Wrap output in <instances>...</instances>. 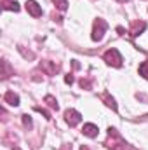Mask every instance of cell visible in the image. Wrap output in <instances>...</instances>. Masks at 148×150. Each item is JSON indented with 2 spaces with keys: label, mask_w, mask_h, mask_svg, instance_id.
<instances>
[{
  "label": "cell",
  "mask_w": 148,
  "mask_h": 150,
  "mask_svg": "<svg viewBox=\"0 0 148 150\" xmlns=\"http://www.w3.org/2000/svg\"><path fill=\"white\" fill-rule=\"evenodd\" d=\"M2 68H4V72H2V77H4V79H7V77L11 75V68H9V63H7V61H2Z\"/></svg>",
  "instance_id": "15"
},
{
  "label": "cell",
  "mask_w": 148,
  "mask_h": 150,
  "mask_svg": "<svg viewBox=\"0 0 148 150\" xmlns=\"http://www.w3.org/2000/svg\"><path fill=\"white\" fill-rule=\"evenodd\" d=\"M44 101H45V103H47V105H49L52 110H58V108H59V105H58V100H56L54 96H51V94H47V96L44 98Z\"/></svg>",
  "instance_id": "10"
},
{
  "label": "cell",
  "mask_w": 148,
  "mask_h": 150,
  "mask_svg": "<svg viewBox=\"0 0 148 150\" xmlns=\"http://www.w3.org/2000/svg\"><path fill=\"white\" fill-rule=\"evenodd\" d=\"M4 101L9 103L11 107H18V105H19V96H18L14 91H7V93L4 94Z\"/></svg>",
  "instance_id": "8"
},
{
  "label": "cell",
  "mask_w": 148,
  "mask_h": 150,
  "mask_svg": "<svg viewBox=\"0 0 148 150\" xmlns=\"http://www.w3.org/2000/svg\"><path fill=\"white\" fill-rule=\"evenodd\" d=\"M82 133H84V136H87V138H96V136H98V133H99V129H98V126H96V124L87 122V124H84Z\"/></svg>",
  "instance_id": "5"
},
{
  "label": "cell",
  "mask_w": 148,
  "mask_h": 150,
  "mask_svg": "<svg viewBox=\"0 0 148 150\" xmlns=\"http://www.w3.org/2000/svg\"><path fill=\"white\" fill-rule=\"evenodd\" d=\"M25 5H26V11H28L33 18H40V16H42V7L38 5L35 0H28Z\"/></svg>",
  "instance_id": "6"
},
{
  "label": "cell",
  "mask_w": 148,
  "mask_h": 150,
  "mask_svg": "<svg viewBox=\"0 0 148 150\" xmlns=\"http://www.w3.org/2000/svg\"><path fill=\"white\" fill-rule=\"evenodd\" d=\"M54 5L59 9V11H66L68 9V0H52Z\"/></svg>",
  "instance_id": "13"
},
{
  "label": "cell",
  "mask_w": 148,
  "mask_h": 150,
  "mask_svg": "<svg viewBox=\"0 0 148 150\" xmlns=\"http://www.w3.org/2000/svg\"><path fill=\"white\" fill-rule=\"evenodd\" d=\"M65 82H66V84H70V86H72V84H73L75 82V79H73V75H66V77H65Z\"/></svg>",
  "instance_id": "19"
},
{
  "label": "cell",
  "mask_w": 148,
  "mask_h": 150,
  "mask_svg": "<svg viewBox=\"0 0 148 150\" xmlns=\"http://www.w3.org/2000/svg\"><path fill=\"white\" fill-rule=\"evenodd\" d=\"M14 150H19V149H18V147H16V149H14Z\"/></svg>",
  "instance_id": "23"
},
{
  "label": "cell",
  "mask_w": 148,
  "mask_h": 150,
  "mask_svg": "<svg viewBox=\"0 0 148 150\" xmlns=\"http://www.w3.org/2000/svg\"><path fill=\"white\" fill-rule=\"evenodd\" d=\"M80 150H91V149H89V147H85V145H82V147H80Z\"/></svg>",
  "instance_id": "21"
},
{
  "label": "cell",
  "mask_w": 148,
  "mask_h": 150,
  "mask_svg": "<svg viewBox=\"0 0 148 150\" xmlns=\"http://www.w3.org/2000/svg\"><path fill=\"white\" fill-rule=\"evenodd\" d=\"M65 120H66V124L70 127H75L77 124L82 122V113L78 112V110H75V108H68L65 112Z\"/></svg>",
  "instance_id": "3"
},
{
  "label": "cell",
  "mask_w": 148,
  "mask_h": 150,
  "mask_svg": "<svg viewBox=\"0 0 148 150\" xmlns=\"http://www.w3.org/2000/svg\"><path fill=\"white\" fill-rule=\"evenodd\" d=\"M117 2H120V4H124V2H127V0H117Z\"/></svg>",
  "instance_id": "22"
},
{
  "label": "cell",
  "mask_w": 148,
  "mask_h": 150,
  "mask_svg": "<svg viewBox=\"0 0 148 150\" xmlns=\"http://www.w3.org/2000/svg\"><path fill=\"white\" fill-rule=\"evenodd\" d=\"M80 86L85 89H91V80L89 79H80Z\"/></svg>",
  "instance_id": "17"
},
{
  "label": "cell",
  "mask_w": 148,
  "mask_h": 150,
  "mask_svg": "<svg viewBox=\"0 0 148 150\" xmlns=\"http://www.w3.org/2000/svg\"><path fill=\"white\" fill-rule=\"evenodd\" d=\"M108 30V23L105 21V19H101V18H98L96 21H94V26H92V35L91 38L94 40V42H101L103 37H105V32Z\"/></svg>",
  "instance_id": "1"
},
{
  "label": "cell",
  "mask_w": 148,
  "mask_h": 150,
  "mask_svg": "<svg viewBox=\"0 0 148 150\" xmlns=\"http://www.w3.org/2000/svg\"><path fill=\"white\" fill-rule=\"evenodd\" d=\"M108 147H110L111 150H132L124 140H122V136H120V140H118V145H113V143H111V145H108Z\"/></svg>",
  "instance_id": "11"
},
{
  "label": "cell",
  "mask_w": 148,
  "mask_h": 150,
  "mask_svg": "<svg viewBox=\"0 0 148 150\" xmlns=\"http://www.w3.org/2000/svg\"><path fill=\"white\" fill-rule=\"evenodd\" d=\"M140 75H143V77L148 80V59L140 65Z\"/></svg>",
  "instance_id": "14"
},
{
  "label": "cell",
  "mask_w": 148,
  "mask_h": 150,
  "mask_svg": "<svg viewBox=\"0 0 148 150\" xmlns=\"http://www.w3.org/2000/svg\"><path fill=\"white\" fill-rule=\"evenodd\" d=\"M61 150H72V147H70V145H65V147H63Z\"/></svg>",
  "instance_id": "20"
},
{
  "label": "cell",
  "mask_w": 148,
  "mask_h": 150,
  "mask_svg": "<svg viewBox=\"0 0 148 150\" xmlns=\"http://www.w3.org/2000/svg\"><path fill=\"white\" fill-rule=\"evenodd\" d=\"M101 98L105 100V105H106V107H110L113 112H117V103H115V100L111 98L110 94H106V93H105V94H101Z\"/></svg>",
  "instance_id": "9"
},
{
  "label": "cell",
  "mask_w": 148,
  "mask_h": 150,
  "mask_svg": "<svg viewBox=\"0 0 148 150\" xmlns=\"http://www.w3.org/2000/svg\"><path fill=\"white\" fill-rule=\"evenodd\" d=\"M4 11H14V12H18L19 11V4L18 2H5L4 4Z\"/></svg>",
  "instance_id": "12"
},
{
  "label": "cell",
  "mask_w": 148,
  "mask_h": 150,
  "mask_svg": "<svg viewBox=\"0 0 148 150\" xmlns=\"http://www.w3.org/2000/svg\"><path fill=\"white\" fill-rule=\"evenodd\" d=\"M145 30H147V23H145V21H134L132 26H131V30H129V33H131L132 37H138V35H141Z\"/></svg>",
  "instance_id": "7"
},
{
  "label": "cell",
  "mask_w": 148,
  "mask_h": 150,
  "mask_svg": "<svg viewBox=\"0 0 148 150\" xmlns=\"http://www.w3.org/2000/svg\"><path fill=\"white\" fill-rule=\"evenodd\" d=\"M35 110H37V112H40L44 117H45V119H51V113L47 112V110H44V108H40V107H35Z\"/></svg>",
  "instance_id": "18"
},
{
  "label": "cell",
  "mask_w": 148,
  "mask_h": 150,
  "mask_svg": "<svg viewBox=\"0 0 148 150\" xmlns=\"http://www.w3.org/2000/svg\"><path fill=\"white\" fill-rule=\"evenodd\" d=\"M21 117H23V124H25V127H28V129H30V127L33 126V122H32L30 115H28V113H25V115H21Z\"/></svg>",
  "instance_id": "16"
},
{
  "label": "cell",
  "mask_w": 148,
  "mask_h": 150,
  "mask_svg": "<svg viewBox=\"0 0 148 150\" xmlns=\"http://www.w3.org/2000/svg\"><path fill=\"white\" fill-rule=\"evenodd\" d=\"M103 59L106 61V65H110L113 68H120V67H122V61H124L122 54H120L117 49H108V51L103 54Z\"/></svg>",
  "instance_id": "2"
},
{
  "label": "cell",
  "mask_w": 148,
  "mask_h": 150,
  "mask_svg": "<svg viewBox=\"0 0 148 150\" xmlns=\"http://www.w3.org/2000/svg\"><path fill=\"white\" fill-rule=\"evenodd\" d=\"M40 68H42L47 75H56L59 72V65H56L54 61H49V59L42 61V63H40Z\"/></svg>",
  "instance_id": "4"
}]
</instances>
